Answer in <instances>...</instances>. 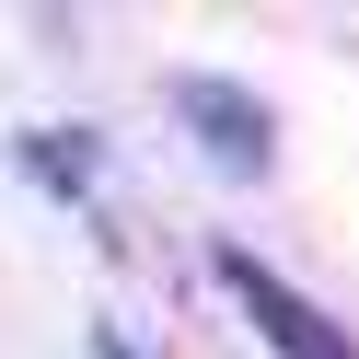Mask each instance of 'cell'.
Returning <instances> with one entry per match:
<instances>
[{"label":"cell","instance_id":"obj_1","mask_svg":"<svg viewBox=\"0 0 359 359\" xmlns=\"http://www.w3.org/2000/svg\"><path fill=\"white\" fill-rule=\"evenodd\" d=\"M220 290H232V302H243V313L266 325V348H278V359H359L348 336H336L325 313H313L302 290L278 278V266H255V255H220Z\"/></svg>","mask_w":359,"mask_h":359},{"label":"cell","instance_id":"obj_2","mask_svg":"<svg viewBox=\"0 0 359 359\" xmlns=\"http://www.w3.org/2000/svg\"><path fill=\"white\" fill-rule=\"evenodd\" d=\"M174 104H186V116L209 128V163H220V174H255V163H266V116L232 93V81H186Z\"/></svg>","mask_w":359,"mask_h":359}]
</instances>
